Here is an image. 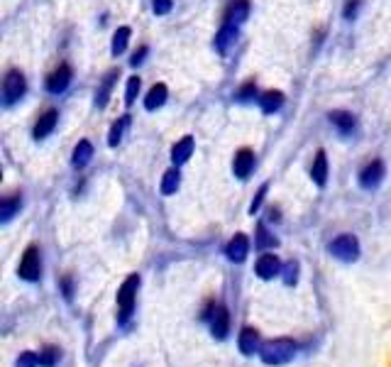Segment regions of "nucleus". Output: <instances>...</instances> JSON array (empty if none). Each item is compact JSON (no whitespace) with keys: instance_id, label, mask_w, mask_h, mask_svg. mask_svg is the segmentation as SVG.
I'll list each match as a JSON object with an SVG mask.
<instances>
[{"instance_id":"bb28decb","label":"nucleus","mask_w":391,"mask_h":367,"mask_svg":"<svg viewBox=\"0 0 391 367\" xmlns=\"http://www.w3.org/2000/svg\"><path fill=\"white\" fill-rule=\"evenodd\" d=\"M15 367H42V360H39L37 353H20V357L15 360Z\"/></svg>"},{"instance_id":"c85d7f7f","label":"nucleus","mask_w":391,"mask_h":367,"mask_svg":"<svg viewBox=\"0 0 391 367\" xmlns=\"http://www.w3.org/2000/svg\"><path fill=\"white\" fill-rule=\"evenodd\" d=\"M59 350L57 348H47V350L39 353V360H42V367H57V362H59Z\"/></svg>"},{"instance_id":"e433bc0d","label":"nucleus","mask_w":391,"mask_h":367,"mask_svg":"<svg viewBox=\"0 0 391 367\" xmlns=\"http://www.w3.org/2000/svg\"><path fill=\"white\" fill-rule=\"evenodd\" d=\"M354 12H357V0H350L348 8H345V17H348V20H352Z\"/></svg>"},{"instance_id":"4be33fe9","label":"nucleus","mask_w":391,"mask_h":367,"mask_svg":"<svg viewBox=\"0 0 391 367\" xmlns=\"http://www.w3.org/2000/svg\"><path fill=\"white\" fill-rule=\"evenodd\" d=\"M193 155V137H181V140L174 145V150H172V159H174V164H183L188 159V157Z\"/></svg>"},{"instance_id":"b1692460","label":"nucleus","mask_w":391,"mask_h":367,"mask_svg":"<svg viewBox=\"0 0 391 367\" xmlns=\"http://www.w3.org/2000/svg\"><path fill=\"white\" fill-rule=\"evenodd\" d=\"M179 184H181V174H179V169H169V172L164 174V179H161V194L164 196L177 194Z\"/></svg>"},{"instance_id":"f257e3e1","label":"nucleus","mask_w":391,"mask_h":367,"mask_svg":"<svg viewBox=\"0 0 391 367\" xmlns=\"http://www.w3.org/2000/svg\"><path fill=\"white\" fill-rule=\"evenodd\" d=\"M296 355V343L289 338H277V340H267L259 350V357H262L264 365L269 367H279L286 365L289 360H294Z\"/></svg>"},{"instance_id":"c9c22d12","label":"nucleus","mask_w":391,"mask_h":367,"mask_svg":"<svg viewBox=\"0 0 391 367\" xmlns=\"http://www.w3.org/2000/svg\"><path fill=\"white\" fill-rule=\"evenodd\" d=\"M61 289H64V299L66 301H71L74 299V281L66 277V279H61Z\"/></svg>"},{"instance_id":"a878e982","label":"nucleus","mask_w":391,"mask_h":367,"mask_svg":"<svg viewBox=\"0 0 391 367\" xmlns=\"http://www.w3.org/2000/svg\"><path fill=\"white\" fill-rule=\"evenodd\" d=\"M130 28H120L118 32L113 34V47H110V52H113L115 57H120L128 49V42H130Z\"/></svg>"},{"instance_id":"f03ea898","label":"nucleus","mask_w":391,"mask_h":367,"mask_svg":"<svg viewBox=\"0 0 391 367\" xmlns=\"http://www.w3.org/2000/svg\"><path fill=\"white\" fill-rule=\"evenodd\" d=\"M139 275H130L128 279L123 281V286L118 289V308H120V316H118V324L125 326L130 319H132V311H134V301H137V292H139Z\"/></svg>"},{"instance_id":"f8f14e48","label":"nucleus","mask_w":391,"mask_h":367,"mask_svg":"<svg viewBox=\"0 0 391 367\" xmlns=\"http://www.w3.org/2000/svg\"><path fill=\"white\" fill-rule=\"evenodd\" d=\"M237 179H247L254 169V152L252 150H240L235 155V162H232Z\"/></svg>"},{"instance_id":"6e6552de","label":"nucleus","mask_w":391,"mask_h":367,"mask_svg":"<svg viewBox=\"0 0 391 367\" xmlns=\"http://www.w3.org/2000/svg\"><path fill=\"white\" fill-rule=\"evenodd\" d=\"M69 83H71V69L66 64H61L59 69H54L52 74H49L47 91L54 93V96H59V93H64L66 88H69Z\"/></svg>"},{"instance_id":"cd10ccee","label":"nucleus","mask_w":391,"mask_h":367,"mask_svg":"<svg viewBox=\"0 0 391 367\" xmlns=\"http://www.w3.org/2000/svg\"><path fill=\"white\" fill-rule=\"evenodd\" d=\"M281 275H284V284H289V286H294L296 281H299V262H286L284 265V270H281Z\"/></svg>"},{"instance_id":"c756f323","label":"nucleus","mask_w":391,"mask_h":367,"mask_svg":"<svg viewBox=\"0 0 391 367\" xmlns=\"http://www.w3.org/2000/svg\"><path fill=\"white\" fill-rule=\"evenodd\" d=\"M257 248L259 250L277 248V238H274V235H269L267 228H259V230H257Z\"/></svg>"},{"instance_id":"f3484780","label":"nucleus","mask_w":391,"mask_h":367,"mask_svg":"<svg viewBox=\"0 0 391 367\" xmlns=\"http://www.w3.org/2000/svg\"><path fill=\"white\" fill-rule=\"evenodd\" d=\"M247 15H250V3H247V0H232L225 10V22L240 25V22L247 20Z\"/></svg>"},{"instance_id":"7ed1b4c3","label":"nucleus","mask_w":391,"mask_h":367,"mask_svg":"<svg viewBox=\"0 0 391 367\" xmlns=\"http://www.w3.org/2000/svg\"><path fill=\"white\" fill-rule=\"evenodd\" d=\"M203 319L208 321L213 338H218V340H225L228 338V333H230V313H228L225 306L213 304V306H210L208 311L203 313Z\"/></svg>"},{"instance_id":"a211bd4d","label":"nucleus","mask_w":391,"mask_h":367,"mask_svg":"<svg viewBox=\"0 0 391 367\" xmlns=\"http://www.w3.org/2000/svg\"><path fill=\"white\" fill-rule=\"evenodd\" d=\"M57 120H59V113H57L54 108H49L47 113H44L42 118L37 120V125H34V132H32V135L37 137V140L47 137L49 132H52V130L57 128Z\"/></svg>"},{"instance_id":"72a5a7b5","label":"nucleus","mask_w":391,"mask_h":367,"mask_svg":"<svg viewBox=\"0 0 391 367\" xmlns=\"http://www.w3.org/2000/svg\"><path fill=\"white\" fill-rule=\"evenodd\" d=\"M172 0H152V8H154L157 15H166V12H172Z\"/></svg>"},{"instance_id":"0eeeda50","label":"nucleus","mask_w":391,"mask_h":367,"mask_svg":"<svg viewBox=\"0 0 391 367\" xmlns=\"http://www.w3.org/2000/svg\"><path fill=\"white\" fill-rule=\"evenodd\" d=\"M386 177V169H384V162H379V159H374V162L367 164L362 172H359V186L367 191L377 189L381 181H384Z\"/></svg>"},{"instance_id":"6ab92c4d","label":"nucleus","mask_w":391,"mask_h":367,"mask_svg":"<svg viewBox=\"0 0 391 367\" xmlns=\"http://www.w3.org/2000/svg\"><path fill=\"white\" fill-rule=\"evenodd\" d=\"M93 157V145L88 140H81L79 145L74 147V155H71V164H74L76 169H83L88 162H91Z\"/></svg>"},{"instance_id":"7c9ffc66","label":"nucleus","mask_w":391,"mask_h":367,"mask_svg":"<svg viewBox=\"0 0 391 367\" xmlns=\"http://www.w3.org/2000/svg\"><path fill=\"white\" fill-rule=\"evenodd\" d=\"M137 93H139V79L137 76H132V79L128 81V88H125V103L132 106V103L137 101Z\"/></svg>"},{"instance_id":"9b49d317","label":"nucleus","mask_w":391,"mask_h":367,"mask_svg":"<svg viewBox=\"0 0 391 367\" xmlns=\"http://www.w3.org/2000/svg\"><path fill=\"white\" fill-rule=\"evenodd\" d=\"M237 348H240V353H242V355H247V357L262 350L257 330H254V328H242L240 335H237Z\"/></svg>"},{"instance_id":"9d476101","label":"nucleus","mask_w":391,"mask_h":367,"mask_svg":"<svg viewBox=\"0 0 391 367\" xmlns=\"http://www.w3.org/2000/svg\"><path fill=\"white\" fill-rule=\"evenodd\" d=\"M247 252H250V240H247V235H242V232H237L235 238L225 245V257L230 259V262H245Z\"/></svg>"},{"instance_id":"393cba45","label":"nucleus","mask_w":391,"mask_h":367,"mask_svg":"<svg viewBox=\"0 0 391 367\" xmlns=\"http://www.w3.org/2000/svg\"><path fill=\"white\" fill-rule=\"evenodd\" d=\"M128 125H130V115H123V118L118 120V123L110 128V135H108V145L110 147H118L120 145V140H123V132L128 130Z\"/></svg>"},{"instance_id":"20e7f679","label":"nucleus","mask_w":391,"mask_h":367,"mask_svg":"<svg viewBox=\"0 0 391 367\" xmlns=\"http://www.w3.org/2000/svg\"><path fill=\"white\" fill-rule=\"evenodd\" d=\"M25 91H27V81L25 76H22V71L17 69L8 71L6 79H3V103L6 106H15L25 96Z\"/></svg>"},{"instance_id":"4468645a","label":"nucleus","mask_w":391,"mask_h":367,"mask_svg":"<svg viewBox=\"0 0 391 367\" xmlns=\"http://www.w3.org/2000/svg\"><path fill=\"white\" fill-rule=\"evenodd\" d=\"M330 123L338 128L340 135H352L354 128H357V120H354V115L348 113V110H332Z\"/></svg>"},{"instance_id":"5701e85b","label":"nucleus","mask_w":391,"mask_h":367,"mask_svg":"<svg viewBox=\"0 0 391 367\" xmlns=\"http://www.w3.org/2000/svg\"><path fill=\"white\" fill-rule=\"evenodd\" d=\"M259 106H262L264 113H277L281 106H284V93L281 91H267L259 98Z\"/></svg>"},{"instance_id":"aec40b11","label":"nucleus","mask_w":391,"mask_h":367,"mask_svg":"<svg viewBox=\"0 0 391 367\" xmlns=\"http://www.w3.org/2000/svg\"><path fill=\"white\" fill-rule=\"evenodd\" d=\"M166 96H169V91H166L164 83H157V86H152L150 93H147V98H145V108L147 110L161 108V106L166 103Z\"/></svg>"},{"instance_id":"ddd939ff","label":"nucleus","mask_w":391,"mask_h":367,"mask_svg":"<svg viewBox=\"0 0 391 367\" xmlns=\"http://www.w3.org/2000/svg\"><path fill=\"white\" fill-rule=\"evenodd\" d=\"M237 39V25H230V22H223V28L220 32L215 34V49H218L220 54H225L228 49L235 44Z\"/></svg>"},{"instance_id":"2f4dec72","label":"nucleus","mask_w":391,"mask_h":367,"mask_svg":"<svg viewBox=\"0 0 391 367\" xmlns=\"http://www.w3.org/2000/svg\"><path fill=\"white\" fill-rule=\"evenodd\" d=\"M267 191H269V184H262L259 186V191H257V196L252 199V204H250V216H254V213L262 208V204H264V196H267Z\"/></svg>"},{"instance_id":"dca6fc26","label":"nucleus","mask_w":391,"mask_h":367,"mask_svg":"<svg viewBox=\"0 0 391 367\" xmlns=\"http://www.w3.org/2000/svg\"><path fill=\"white\" fill-rule=\"evenodd\" d=\"M22 208V196L20 194H12V196H6V199L0 201V221L3 223H10L12 218L20 213Z\"/></svg>"},{"instance_id":"412c9836","label":"nucleus","mask_w":391,"mask_h":367,"mask_svg":"<svg viewBox=\"0 0 391 367\" xmlns=\"http://www.w3.org/2000/svg\"><path fill=\"white\" fill-rule=\"evenodd\" d=\"M311 177H313V181H316L318 186H325V181H328V157H325V152H323V150L318 152L316 159H313Z\"/></svg>"},{"instance_id":"473e14b6","label":"nucleus","mask_w":391,"mask_h":367,"mask_svg":"<svg viewBox=\"0 0 391 367\" xmlns=\"http://www.w3.org/2000/svg\"><path fill=\"white\" fill-rule=\"evenodd\" d=\"M252 98H257V86H254V83H245V86L237 91V101L240 103H250Z\"/></svg>"},{"instance_id":"39448f33","label":"nucleus","mask_w":391,"mask_h":367,"mask_svg":"<svg viewBox=\"0 0 391 367\" xmlns=\"http://www.w3.org/2000/svg\"><path fill=\"white\" fill-rule=\"evenodd\" d=\"M328 250H330L332 257L343 259V262H354V259L359 257V243H357L354 235H350V232L338 235V238L328 245Z\"/></svg>"},{"instance_id":"423d86ee","label":"nucleus","mask_w":391,"mask_h":367,"mask_svg":"<svg viewBox=\"0 0 391 367\" xmlns=\"http://www.w3.org/2000/svg\"><path fill=\"white\" fill-rule=\"evenodd\" d=\"M17 275H20L25 281H39V277H42V257H39V250L34 248V245L25 250Z\"/></svg>"},{"instance_id":"2eb2a0df","label":"nucleus","mask_w":391,"mask_h":367,"mask_svg":"<svg viewBox=\"0 0 391 367\" xmlns=\"http://www.w3.org/2000/svg\"><path fill=\"white\" fill-rule=\"evenodd\" d=\"M118 76H120L118 69L108 71V76L103 79L101 86H98V93H96V106H98V108H106V106H108V101H110V93H113V86H115V81H118Z\"/></svg>"},{"instance_id":"f704fd0d","label":"nucleus","mask_w":391,"mask_h":367,"mask_svg":"<svg viewBox=\"0 0 391 367\" xmlns=\"http://www.w3.org/2000/svg\"><path fill=\"white\" fill-rule=\"evenodd\" d=\"M147 54H150V49H147V47H139L137 52L132 54V59H130V64H132V66H139L142 61H145Z\"/></svg>"},{"instance_id":"1a4fd4ad","label":"nucleus","mask_w":391,"mask_h":367,"mask_svg":"<svg viewBox=\"0 0 391 367\" xmlns=\"http://www.w3.org/2000/svg\"><path fill=\"white\" fill-rule=\"evenodd\" d=\"M254 270H257L259 279H274L277 275H281V262H279V257L274 252H264L262 257L257 259V265H254Z\"/></svg>"}]
</instances>
